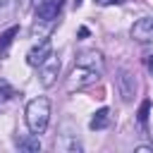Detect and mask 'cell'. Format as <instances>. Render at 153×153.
I'll return each mask as SVG.
<instances>
[{
    "mask_svg": "<svg viewBox=\"0 0 153 153\" xmlns=\"http://www.w3.org/2000/svg\"><path fill=\"white\" fill-rule=\"evenodd\" d=\"M48 122H50V100L45 96L31 98L26 103V127H29V131L41 136L48 129Z\"/></svg>",
    "mask_w": 153,
    "mask_h": 153,
    "instance_id": "6da1fadb",
    "label": "cell"
},
{
    "mask_svg": "<svg viewBox=\"0 0 153 153\" xmlns=\"http://www.w3.org/2000/svg\"><path fill=\"white\" fill-rule=\"evenodd\" d=\"M50 55H53V43H50V38H41V41L33 43L31 50L26 53V62H29L31 67H38V65H43Z\"/></svg>",
    "mask_w": 153,
    "mask_h": 153,
    "instance_id": "7a4b0ae2",
    "label": "cell"
},
{
    "mask_svg": "<svg viewBox=\"0 0 153 153\" xmlns=\"http://www.w3.org/2000/svg\"><path fill=\"white\" fill-rule=\"evenodd\" d=\"M57 74H60V60H57V55H50L43 65H38V76H41V86H53L55 84V79H57Z\"/></svg>",
    "mask_w": 153,
    "mask_h": 153,
    "instance_id": "3957f363",
    "label": "cell"
},
{
    "mask_svg": "<svg viewBox=\"0 0 153 153\" xmlns=\"http://www.w3.org/2000/svg\"><path fill=\"white\" fill-rule=\"evenodd\" d=\"M76 65L79 67H86V69H91L96 74H103V67H105L103 55L98 50H84V53H79L76 55Z\"/></svg>",
    "mask_w": 153,
    "mask_h": 153,
    "instance_id": "277c9868",
    "label": "cell"
},
{
    "mask_svg": "<svg viewBox=\"0 0 153 153\" xmlns=\"http://www.w3.org/2000/svg\"><path fill=\"white\" fill-rule=\"evenodd\" d=\"M131 38L139 43H153V17H143L139 22H134Z\"/></svg>",
    "mask_w": 153,
    "mask_h": 153,
    "instance_id": "5b68a950",
    "label": "cell"
},
{
    "mask_svg": "<svg viewBox=\"0 0 153 153\" xmlns=\"http://www.w3.org/2000/svg\"><path fill=\"white\" fill-rule=\"evenodd\" d=\"M60 12V0H36V19L55 22Z\"/></svg>",
    "mask_w": 153,
    "mask_h": 153,
    "instance_id": "8992f818",
    "label": "cell"
},
{
    "mask_svg": "<svg viewBox=\"0 0 153 153\" xmlns=\"http://www.w3.org/2000/svg\"><path fill=\"white\" fill-rule=\"evenodd\" d=\"M117 88H120L122 100H131V96H134V91H136V79H134L127 69H122L120 76H117Z\"/></svg>",
    "mask_w": 153,
    "mask_h": 153,
    "instance_id": "52a82bcc",
    "label": "cell"
},
{
    "mask_svg": "<svg viewBox=\"0 0 153 153\" xmlns=\"http://www.w3.org/2000/svg\"><path fill=\"white\" fill-rule=\"evenodd\" d=\"M98 76H100V74H96V72H91V69H86V67L74 65V72H72V86H76V88L88 86V84L98 81Z\"/></svg>",
    "mask_w": 153,
    "mask_h": 153,
    "instance_id": "ba28073f",
    "label": "cell"
},
{
    "mask_svg": "<svg viewBox=\"0 0 153 153\" xmlns=\"http://www.w3.org/2000/svg\"><path fill=\"white\" fill-rule=\"evenodd\" d=\"M88 127H91L93 131H98V129H108V127H110V110H108V108L96 110V115L91 117Z\"/></svg>",
    "mask_w": 153,
    "mask_h": 153,
    "instance_id": "9c48e42d",
    "label": "cell"
},
{
    "mask_svg": "<svg viewBox=\"0 0 153 153\" xmlns=\"http://www.w3.org/2000/svg\"><path fill=\"white\" fill-rule=\"evenodd\" d=\"M17 33H19V29H17V26H12V29H7V31L0 36V57L7 53V48H10V43L14 41V36H17Z\"/></svg>",
    "mask_w": 153,
    "mask_h": 153,
    "instance_id": "30bf717a",
    "label": "cell"
},
{
    "mask_svg": "<svg viewBox=\"0 0 153 153\" xmlns=\"http://www.w3.org/2000/svg\"><path fill=\"white\" fill-rule=\"evenodd\" d=\"M22 151H41V141H38V134H31L26 139H19L17 141Z\"/></svg>",
    "mask_w": 153,
    "mask_h": 153,
    "instance_id": "8fae6325",
    "label": "cell"
},
{
    "mask_svg": "<svg viewBox=\"0 0 153 153\" xmlns=\"http://www.w3.org/2000/svg\"><path fill=\"white\" fill-rule=\"evenodd\" d=\"M12 96H14V88H12V84H10L7 79H0V105H2V103H7Z\"/></svg>",
    "mask_w": 153,
    "mask_h": 153,
    "instance_id": "7c38bea8",
    "label": "cell"
},
{
    "mask_svg": "<svg viewBox=\"0 0 153 153\" xmlns=\"http://www.w3.org/2000/svg\"><path fill=\"white\" fill-rule=\"evenodd\" d=\"M146 120H148V100L141 105V110H139V122H141V127H146Z\"/></svg>",
    "mask_w": 153,
    "mask_h": 153,
    "instance_id": "4fadbf2b",
    "label": "cell"
},
{
    "mask_svg": "<svg viewBox=\"0 0 153 153\" xmlns=\"http://www.w3.org/2000/svg\"><path fill=\"white\" fill-rule=\"evenodd\" d=\"M146 67H148V72H151V76H153V55L146 57Z\"/></svg>",
    "mask_w": 153,
    "mask_h": 153,
    "instance_id": "5bb4252c",
    "label": "cell"
},
{
    "mask_svg": "<svg viewBox=\"0 0 153 153\" xmlns=\"http://www.w3.org/2000/svg\"><path fill=\"white\" fill-rule=\"evenodd\" d=\"M136 151H141V153H153V146H139Z\"/></svg>",
    "mask_w": 153,
    "mask_h": 153,
    "instance_id": "9a60e30c",
    "label": "cell"
},
{
    "mask_svg": "<svg viewBox=\"0 0 153 153\" xmlns=\"http://www.w3.org/2000/svg\"><path fill=\"white\" fill-rule=\"evenodd\" d=\"M112 2H122V0H96V5H112Z\"/></svg>",
    "mask_w": 153,
    "mask_h": 153,
    "instance_id": "2e32d148",
    "label": "cell"
},
{
    "mask_svg": "<svg viewBox=\"0 0 153 153\" xmlns=\"http://www.w3.org/2000/svg\"><path fill=\"white\" fill-rule=\"evenodd\" d=\"M7 2H10V0H0V7H5V5H7Z\"/></svg>",
    "mask_w": 153,
    "mask_h": 153,
    "instance_id": "e0dca14e",
    "label": "cell"
}]
</instances>
